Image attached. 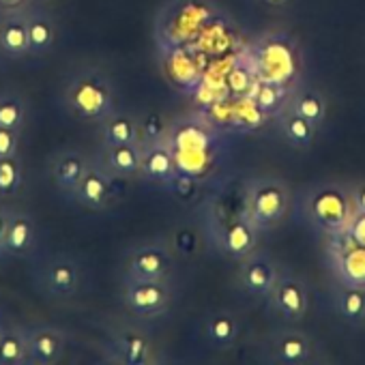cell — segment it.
<instances>
[{"label":"cell","instance_id":"1","mask_svg":"<svg viewBox=\"0 0 365 365\" xmlns=\"http://www.w3.org/2000/svg\"><path fill=\"white\" fill-rule=\"evenodd\" d=\"M65 106L80 120L103 123L114 114V84L110 76L97 67H84L65 86Z\"/></svg>","mask_w":365,"mask_h":365},{"label":"cell","instance_id":"2","mask_svg":"<svg viewBox=\"0 0 365 365\" xmlns=\"http://www.w3.org/2000/svg\"><path fill=\"white\" fill-rule=\"evenodd\" d=\"M170 279H125L123 303L135 318H157L172 307Z\"/></svg>","mask_w":365,"mask_h":365},{"label":"cell","instance_id":"3","mask_svg":"<svg viewBox=\"0 0 365 365\" xmlns=\"http://www.w3.org/2000/svg\"><path fill=\"white\" fill-rule=\"evenodd\" d=\"M80 284H82L80 264L67 254L48 258L39 271V288L46 292V297L54 301L73 299L80 290Z\"/></svg>","mask_w":365,"mask_h":365},{"label":"cell","instance_id":"4","mask_svg":"<svg viewBox=\"0 0 365 365\" xmlns=\"http://www.w3.org/2000/svg\"><path fill=\"white\" fill-rule=\"evenodd\" d=\"M172 250L163 243H142L125 258V279H170Z\"/></svg>","mask_w":365,"mask_h":365},{"label":"cell","instance_id":"5","mask_svg":"<svg viewBox=\"0 0 365 365\" xmlns=\"http://www.w3.org/2000/svg\"><path fill=\"white\" fill-rule=\"evenodd\" d=\"M269 354L277 365H309L316 354V344L301 329H275L269 335Z\"/></svg>","mask_w":365,"mask_h":365},{"label":"cell","instance_id":"6","mask_svg":"<svg viewBox=\"0 0 365 365\" xmlns=\"http://www.w3.org/2000/svg\"><path fill=\"white\" fill-rule=\"evenodd\" d=\"M269 307L277 314L284 322H301L309 307V294L305 284L294 275L279 273L277 284L269 294Z\"/></svg>","mask_w":365,"mask_h":365},{"label":"cell","instance_id":"7","mask_svg":"<svg viewBox=\"0 0 365 365\" xmlns=\"http://www.w3.org/2000/svg\"><path fill=\"white\" fill-rule=\"evenodd\" d=\"M309 211L314 222L333 235H341L352 222V205L341 190H322L314 196Z\"/></svg>","mask_w":365,"mask_h":365},{"label":"cell","instance_id":"8","mask_svg":"<svg viewBox=\"0 0 365 365\" xmlns=\"http://www.w3.org/2000/svg\"><path fill=\"white\" fill-rule=\"evenodd\" d=\"M29 365H56L67 348V333L56 324L26 327Z\"/></svg>","mask_w":365,"mask_h":365},{"label":"cell","instance_id":"9","mask_svg":"<svg viewBox=\"0 0 365 365\" xmlns=\"http://www.w3.org/2000/svg\"><path fill=\"white\" fill-rule=\"evenodd\" d=\"M277 277H279V269L267 256H254V254H250L247 258L241 260L239 284H241V288L250 297L269 299L273 286L277 284Z\"/></svg>","mask_w":365,"mask_h":365},{"label":"cell","instance_id":"10","mask_svg":"<svg viewBox=\"0 0 365 365\" xmlns=\"http://www.w3.org/2000/svg\"><path fill=\"white\" fill-rule=\"evenodd\" d=\"M110 196H112V174L103 165L91 161L84 178L80 180V185L71 198L84 209L103 211L110 205Z\"/></svg>","mask_w":365,"mask_h":365},{"label":"cell","instance_id":"11","mask_svg":"<svg viewBox=\"0 0 365 365\" xmlns=\"http://www.w3.org/2000/svg\"><path fill=\"white\" fill-rule=\"evenodd\" d=\"M286 211V196L279 187L262 182L250 194V222L258 228L273 226Z\"/></svg>","mask_w":365,"mask_h":365},{"label":"cell","instance_id":"12","mask_svg":"<svg viewBox=\"0 0 365 365\" xmlns=\"http://www.w3.org/2000/svg\"><path fill=\"white\" fill-rule=\"evenodd\" d=\"M37 243V228L35 222L20 211H11L9 213V226H7V235L3 241V258H26Z\"/></svg>","mask_w":365,"mask_h":365},{"label":"cell","instance_id":"13","mask_svg":"<svg viewBox=\"0 0 365 365\" xmlns=\"http://www.w3.org/2000/svg\"><path fill=\"white\" fill-rule=\"evenodd\" d=\"M114 354L118 365H146L153 361L150 337L138 327H127L114 337Z\"/></svg>","mask_w":365,"mask_h":365},{"label":"cell","instance_id":"14","mask_svg":"<svg viewBox=\"0 0 365 365\" xmlns=\"http://www.w3.org/2000/svg\"><path fill=\"white\" fill-rule=\"evenodd\" d=\"M88 165H91V159L82 150L67 148V150L58 153L52 163V176H54L56 187L71 198L80 185V180L84 178Z\"/></svg>","mask_w":365,"mask_h":365},{"label":"cell","instance_id":"15","mask_svg":"<svg viewBox=\"0 0 365 365\" xmlns=\"http://www.w3.org/2000/svg\"><path fill=\"white\" fill-rule=\"evenodd\" d=\"M205 337L215 350H230L241 337V322L228 309H217L205 320Z\"/></svg>","mask_w":365,"mask_h":365},{"label":"cell","instance_id":"16","mask_svg":"<svg viewBox=\"0 0 365 365\" xmlns=\"http://www.w3.org/2000/svg\"><path fill=\"white\" fill-rule=\"evenodd\" d=\"M220 247L226 256L235 260H243L254 254L256 247V226L247 220H237L228 224L220 235Z\"/></svg>","mask_w":365,"mask_h":365},{"label":"cell","instance_id":"17","mask_svg":"<svg viewBox=\"0 0 365 365\" xmlns=\"http://www.w3.org/2000/svg\"><path fill=\"white\" fill-rule=\"evenodd\" d=\"M174 170H176L174 155H172V150L168 146H163L161 142L142 144L140 176H144L146 180L165 182V180H172Z\"/></svg>","mask_w":365,"mask_h":365},{"label":"cell","instance_id":"18","mask_svg":"<svg viewBox=\"0 0 365 365\" xmlns=\"http://www.w3.org/2000/svg\"><path fill=\"white\" fill-rule=\"evenodd\" d=\"M335 273L344 286L365 288V247L356 245L348 235V245L335 256Z\"/></svg>","mask_w":365,"mask_h":365},{"label":"cell","instance_id":"19","mask_svg":"<svg viewBox=\"0 0 365 365\" xmlns=\"http://www.w3.org/2000/svg\"><path fill=\"white\" fill-rule=\"evenodd\" d=\"M106 170L118 178H131L140 174L142 163V144H123V146H103Z\"/></svg>","mask_w":365,"mask_h":365},{"label":"cell","instance_id":"20","mask_svg":"<svg viewBox=\"0 0 365 365\" xmlns=\"http://www.w3.org/2000/svg\"><path fill=\"white\" fill-rule=\"evenodd\" d=\"M101 142L103 146H123V144H140V127L138 120L125 112H114L101 123Z\"/></svg>","mask_w":365,"mask_h":365},{"label":"cell","instance_id":"21","mask_svg":"<svg viewBox=\"0 0 365 365\" xmlns=\"http://www.w3.org/2000/svg\"><path fill=\"white\" fill-rule=\"evenodd\" d=\"M0 50L9 58H26L31 54L29 29L24 16H11L0 24Z\"/></svg>","mask_w":365,"mask_h":365},{"label":"cell","instance_id":"22","mask_svg":"<svg viewBox=\"0 0 365 365\" xmlns=\"http://www.w3.org/2000/svg\"><path fill=\"white\" fill-rule=\"evenodd\" d=\"M26 18V29H29V46L31 54L43 56L52 50L56 41V29L54 20L46 11H31Z\"/></svg>","mask_w":365,"mask_h":365},{"label":"cell","instance_id":"23","mask_svg":"<svg viewBox=\"0 0 365 365\" xmlns=\"http://www.w3.org/2000/svg\"><path fill=\"white\" fill-rule=\"evenodd\" d=\"M337 314L352 327L365 324V288L344 286L335 297Z\"/></svg>","mask_w":365,"mask_h":365},{"label":"cell","instance_id":"24","mask_svg":"<svg viewBox=\"0 0 365 365\" xmlns=\"http://www.w3.org/2000/svg\"><path fill=\"white\" fill-rule=\"evenodd\" d=\"M26 123V103L16 93L0 95V129L22 133Z\"/></svg>","mask_w":365,"mask_h":365},{"label":"cell","instance_id":"25","mask_svg":"<svg viewBox=\"0 0 365 365\" xmlns=\"http://www.w3.org/2000/svg\"><path fill=\"white\" fill-rule=\"evenodd\" d=\"M22 187V161L18 155L0 159V198L16 196Z\"/></svg>","mask_w":365,"mask_h":365},{"label":"cell","instance_id":"26","mask_svg":"<svg viewBox=\"0 0 365 365\" xmlns=\"http://www.w3.org/2000/svg\"><path fill=\"white\" fill-rule=\"evenodd\" d=\"M294 114H299L301 118H305L307 123H312L314 127H318L320 120H322V116H324V101H322V97L316 95V93H305L297 101Z\"/></svg>","mask_w":365,"mask_h":365},{"label":"cell","instance_id":"27","mask_svg":"<svg viewBox=\"0 0 365 365\" xmlns=\"http://www.w3.org/2000/svg\"><path fill=\"white\" fill-rule=\"evenodd\" d=\"M138 127H140V144H155V142H161L165 120L161 114L150 112L144 120L138 123Z\"/></svg>","mask_w":365,"mask_h":365},{"label":"cell","instance_id":"28","mask_svg":"<svg viewBox=\"0 0 365 365\" xmlns=\"http://www.w3.org/2000/svg\"><path fill=\"white\" fill-rule=\"evenodd\" d=\"M286 135L297 144H309L314 138V125L301 118L299 114H292L286 120Z\"/></svg>","mask_w":365,"mask_h":365},{"label":"cell","instance_id":"29","mask_svg":"<svg viewBox=\"0 0 365 365\" xmlns=\"http://www.w3.org/2000/svg\"><path fill=\"white\" fill-rule=\"evenodd\" d=\"M18 146H20V133L0 129V159L18 155Z\"/></svg>","mask_w":365,"mask_h":365},{"label":"cell","instance_id":"30","mask_svg":"<svg viewBox=\"0 0 365 365\" xmlns=\"http://www.w3.org/2000/svg\"><path fill=\"white\" fill-rule=\"evenodd\" d=\"M346 232L350 235V239H352L356 245L365 247V215L356 213V217H352V222L348 224Z\"/></svg>","mask_w":365,"mask_h":365},{"label":"cell","instance_id":"31","mask_svg":"<svg viewBox=\"0 0 365 365\" xmlns=\"http://www.w3.org/2000/svg\"><path fill=\"white\" fill-rule=\"evenodd\" d=\"M258 103H260V108H264V110H271V108H275V103H277L275 88H271V86H264V88L260 91V95H258Z\"/></svg>","mask_w":365,"mask_h":365},{"label":"cell","instance_id":"32","mask_svg":"<svg viewBox=\"0 0 365 365\" xmlns=\"http://www.w3.org/2000/svg\"><path fill=\"white\" fill-rule=\"evenodd\" d=\"M352 207H354L356 213L365 215V185H361V187L354 192V196H352Z\"/></svg>","mask_w":365,"mask_h":365},{"label":"cell","instance_id":"33","mask_svg":"<svg viewBox=\"0 0 365 365\" xmlns=\"http://www.w3.org/2000/svg\"><path fill=\"white\" fill-rule=\"evenodd\" d=\"M29 0H0V11H20Z\"/></svg>","mask_w":365,"mask_h":365},{"label":"cell","instance_id":"34","mask_svg":"<svg viewBox=\"0 0 365 365\" xmlns=\"http://www.w3.org/2000/svg\"><path fill=\"white\" fill-rule=\"evenodd\" d=\"M9 213H11V211L0 209V247H3V241H5V235H7V226H9ZM0 254H3V252H0Z\"/></svg>","mask_w":365,"mask_h":365},{"label":"cell","instance_id":"35","mask_svg":"<svg viewBox=\"0 0 365 365\" xmlns=\"http://www.w3.org/2000/svg\"><path fill=\"white\" fill-rule=\"evenodd\" d=\"M264 3H269V5H284L286 0H264Z\"/></svg>","mask_w":365,"mask_h":365},{"label":"cell","instance_id":"36","mask_svg":"<svg viewBox=\"0 0 365 365\" xmlns=\"http://www.w3.org/2000/svg\"><path fill=\"white\" fill-rule=\"evenodd\" d=\"M41 3H56V0H41Z\"/></svg>","mask_w":365,"mask_h":365},{"label":"cell","instance_id":"37","mask_svg":"<svg viewBox=\"0 0 365 365\" xmlns=\"http://www.w3.org/2000/svg\"><path fill=\"white\" fill-rule=\"evenodd\" d=\"M146 365H155V361H150V363H146Z\"/></svg>","mask_w":365,"mask_h":365},{"label":"cell","instance_id":"38","mask_svg":"<svg viewBox=\"0 0 365 365\" xmlns=\"http://www.w3.org/2000/svg\"><path fill=\"white\" fill-rule=\"evenodd\" d=\"M320 365H331V363H320Z\"/></svg>","mask_w":365,"mask_h":365},{"label":"cell","instance_id":"39","mask_svg":"<svg viewBox=\"0 0 365 365\" xmlns=\"http://www.w3.org/2000/svg\"><path fill=\"white\" fill-rule=\"evenodd\" d=\"M0 260H3V254H0Z\"/></svg>","mask_w":365,"mask_h":365}]
</instances>
